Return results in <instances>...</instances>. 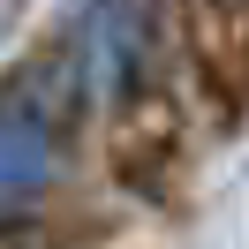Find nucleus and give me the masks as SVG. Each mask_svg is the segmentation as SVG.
I'll list each match as a JSON object with an SVG mask.
<instances>
[{
    "label": "nucleus",
    "mask_w": 249,
    "mask_h": 249,
    "mask_svg": "<svg viewBox=\"0 0 249 249\" xmlns=\"http://www.w3.org/2000/svg\"><path fill=\"white\" fill-rule=\"evenodd\" d=\"M83 61H91L98 91L113 106H128L151 68V0H91L83 8Z\"/></svg>",
    "instance_id": "f257e3e1"
},
{
    "label": "nucleus",
    "mask_w": 249,
    "mask_h": 249,
    "mask_svg": "<svg viewBox=\"0 0 249 249\" xmlns=\"http://www.w3.org/2000/svg\"><path fill=\"white\" fill-rule=\"evenodd\" d=\"M53 181V128L31 98H0V227L38 212Z\"/></svg>",
    "instance_id": "f03ea898"
}]
</instances>
